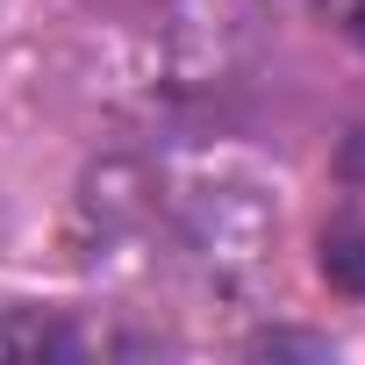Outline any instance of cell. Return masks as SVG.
<instances>
[{
  "mask_svg": "<svg viewBox=\"0 0 365 365\" xmlns=\"http://www.w3.org/2000/svg\"><path fill=\"white\" fill-rule=\"evenodd\" d=\"M322 265L365 294V136L344 150L336 165V208H329V237H322Z\"/></svg>",
  "mask_w": 365,
  "mask_h": 365,
  "instance_id": "1",
  "label": "cell"
},
{
  "mask_svg": "<svg viewBox=\"0 0 365 365\" xmlns=\"http://www.w3.org/2000/svg\"><path fill=\"white\" fill-rule=\"evenodd\" d=\"M58 351H72V336H65L51 315L0 308V358H58Z\"/></svg>",
  "mask_w": 365,
  "mask_h": 365,
  "instance_id": "2",
  "label": "cell"
},
{
  "mask_svg": "<svg viewBox=\"0 0 365 365\" xmlns=\"http://www.w3.org/2000/svg\"><path fill=\"white\" fill-rule=\"evenodd\" d=\"M322 8H329V22H336V29L365 51V0H322Z\"/></svg>",
  "mask_w": 365,
  "mask_h": 365,
  "instance_id": "3",
  "label": "cell"
}]
</instances>
